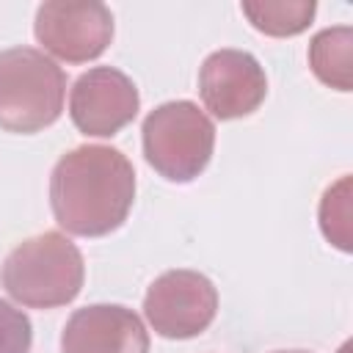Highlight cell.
Wrapping results in <instances>:
<instances>
[{
    "instance_id": "cell-1",
    "label": "cell",
    "mask_w": 353,
    "mask_h": 353,
    "mask_svg": "<svg viewBox=\"0 0 353 353\" xmlns=\"http://www.w3.org/2000/svg\"><path fill=\"white\" fill-rule=\"evenodd\" d=\"M132 201L135 168L113 146H74L50 174V207L69 234L102 237L116 232L127 221Z\"/></svg>"
},
{
    "instance_id": "cell-2",
    "label": "cell",
    "mask_w": 353,
    "mask_h": 353,
    "mask_svg": "<svg viewBox=\"0 0 353 353\" xmlns=\"http://www.w3.org/2000/svg\"><path fill=\"white\" fill-rule=\"evenodd\" d=\"M85 281L80 248L61 232H41L22 240L0 265L3 290L28 309L72 303Z\"/></svg>"
},
{
    "instance_id": "cell-3",
    "label": "cell",
    "mask_w": 353,
    "mask_h": 353,
    "mask_svg": "<svg viewBox=\"0 0 353 353\" xmlns=\"http://www.w3.org/2000/svg\"><path fill=\"white\" fill-rule=\"evenodd\" d=\"M63 69L36 47L0 50V130L39 132L61 119Z\"/></svg>"
},
{
    "instance_id": "cell-4",
    "label": "cell",
    "mask_w": 353,
    "mask_h": 353,
    "mask_svg": "<svg viewBox=\"0 0 353 353\" xmlns=\"http://www.w3.org/2000/svg\"><path fill=\"white\" fill-rule=\"evenodd\" d=\"M146 163L168 182H193L215 149L212 119L190 99L157 105L141 127Z\"/></svg>"
},
{
    "instance_id": "cell-5",
    "label": "cell",
    "mask_w": 353,
    "mask_h": 353,
    "mask_svg": "<svg viewBox=\"0 0 353 353\" xmlns=\"http://www.w3.org/2000/svg\"><path fill=\"white\" fill-rule=\"evenodd\" d=\"M218 312V290L199 270H165L143 295V314L163 339H190L210 328Z\"/></svg>"
},
{
    "instance_id": "cell-6",
    "label": "cell",
    "mask_w": 353,
    "mask_h": 353,
    "mask_svg": "<svg viewBox=\"0 0 353 353\" xmlns=\"http://www.w3.org/2000/svg\"><path fill=\"white\" fill-rule=\"evenodd\" d=\"M36 41L66 63L99 58L113 39V14L97 0H47L36 8Z\"/></svg>"
},
{
    "instance_id": "cell-7",
    "label": "cell",
    "mask_w": 353,
    "mask_h": 353,
    "mask_svg": "<svg viewBox=\"0 0 353 353\" xmlns=\"http://www.w3.org/2000/svg\"><path fill=\"white\" fill-rule=\"evenodd\" d=\"M199 94L215 119H243L265 102L268 77L251 52L223 47L204 58L199 69Z\"/></svg>"
},
{
    "instance_id": "cell-8",
    "label": "cell",
    "mask_w": 353,
    "mask_h": 353,
    "mask_svg": "<svg viewBox=\"0 0 353 353\" xmlns=\"http://www.w3.org/2000/svg\"><path fill=\"white\" fill-rule=\"evenodd\" d=\"M141 108L135 83L116 66H94L83 72L69 94L72 124L91 138H110L127 127Z\"/></svg>"
},
{
    "instance_id": "cell-9",
    "label": "cell",
    "mask_w": 353,
    "mask_h": 353,
    "mask_svg": "<svg viewBox=\"0 0 353 353\" xmlns=\"http://www.w3.org/2000/svg\"><path fill=\"white\" fill-rule=\"evenodd\" d=\"M61 353H149V331L121 303H91L66 320Z\"/></svg>"
},
{
    "instance_id": "cell-10",
    "label": "cell",
    "mask_w": 353,
    "mask_h": 353,
    "mask_svg": "<svg viewBox=\"0 0 353 353\" xmlns=\"http://www.w3.org/2000/svg\"><path fill=\"white\" fill-rule=\"evenodd\" d=\"M350 25H336L314 33V39L309 41V66L314 77L336 91H350Z\"/></svg>"
},
{
    "instance_id": "cell-11",
    "label": "cell",
    "mask_w": 353,
    "mask_h": 353,
    "mask_svg": "<svg viewBox=\"0 0 353 353\" xmlns=\"http://www.w3.org/2000/svg\"><path fill=\"white\" fill-rule=\"evenodd\" d=\"M248 22L265 36H298L303 33L317 11L314 0H245L240 3Z\"/></svg>"
},
{
    "instance_id": "cell-12",
    "label": "cell",
    "mask_w": 353,
    "mask_h": 353,
    "mask_svg": "<svg viewBox=\"0 0 353 353\" xmlns=\"http://www.w3.org/2000/svg\"><path fill=\"white\" fill-rule=\"evenodd\" d=\"M320 229L339 251H350V176H342L323 193Z\"/></svg>"
},
{
    "instance_id": "cell-13",
    "label": "cell",
    "mask_w": 353,
    "mask_h": 353,
    "mask_svg": "<svg viewBox=\"0 0 353 353\" xmlns=\"http://www.w3.org/2000/svg\"><path fill=\"white\" fill-rule=\"evenodd\" d=\"M33 325L22 309L0 298V353H30Z\"/></svg>"
},
{
    "instance_id": "cell-14",
    "label": "cell",
    "mask_w": 353,
    "mask_h": 353,
    "mask_svg": "<svg viewBox=\"0 0 353 353\" xmlns=\"http://www.w3.org/2000/svg\"><path fill=\"white\" fill-rule=\"evenodd\" d=\"M273 353H309V350H273Z\"/></svg>"
}]
</instances>
